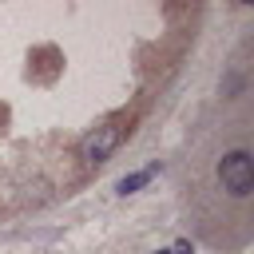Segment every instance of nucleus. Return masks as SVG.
<instances>
[{
  "label": "nucleus",
  "mask_w": 254,
  "mask_h": 254,
  "mask_svg": "<svg viewBox=\"0 0 254 254\" xmlns=\"http://www.w3.org/2000/svg\"><path fill=\"white\" fill-rule=\"evenodd\" d=\"M218 183L230 198H250L254 194V163H250V151L234 147L218 159Z\"/></svg>",
  "instance_id": "1"
},
{
  "label": "nucleus",
  "mask_w": 254,
  "mask_h": 254,
  "mask_svg": "<svg viewBox=\"0 0 254 254\" xmlns=\"http://www.w3.org/2000/svg\"><path fill=\"white\" fill-rule=\"evenodd\" d=\"M123 135H127V127H123V123H99V127H91V131L79 139V159H83L87 167L107 163V159L119 151Z\"/></svg>",
  "instance_id": "2"
},
{
  "label": "nucleus",
  "mask_w": 254,
  "mask_h": 254,
  "mask_svg": "<svg viewBox=\"0 0 254 254\" xmlns=\"http://www.w3.org/2000/svg\"><path fill=\"white\" fill-rule=\"evenodd\" d=\"M159 171H163L159 163H147L143 171H131V175H123V179L115 183V190H119V194H135V190H139V187H147V183H151Z\"/></svg>",
  "instance_id": "3"
},
{
  "label": "nucleus",
  "mask_w": 254,
  "mask_h": 254,
  "mask_svg": "<svg viewBox=\"0 0 254 254\" xmlns=\"http://www.w3.org/2000/svg\"><path fill=\"white\" fill-rule=\"evenodd\" d=\"M159 254H167V250H159Z\"/></svg>",
  "instance_id": "4"
}]
</instances>
